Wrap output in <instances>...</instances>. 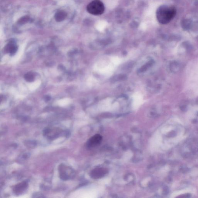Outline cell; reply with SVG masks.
<instances>
[{
  "instance_id": "5",
  "label": "cell",
  "mask_w": 198,
  "mask_h": 198,
  "mask_svg": "<svg viewBox=\"0 0 198 198\" xmlns=\"http://www.w3.org/2000/svg\"><path fill=\"white\" fill-rule=\"evenodd\" d=\"M116 66L110 60V62L109 64L105 63L104 62L96 64V69L97 72L101 74L105 75H110L112 73Z\"/></svg>"
},
{
  "instance_id": "2",
  "label": "cell",
  "mask_w": 198,
  "mask_h": 198,
  "mask_svg": "<svg viewBox=\"0 0 198 198\" xmlns=\"http://www.w3.org/2000/svg\"><path fill=\"white\" fill-rule=\"evenodd\" d=\"M60 178L64 181L73 179L76 175L75 171L70 166L61 164L58 166Z\"/></svg>"
},
{
  "instance_id": "6",
  "label": "cell",
  "mask_w": 198,
  "mask_h": 198,
  "mask_svg": "<svg viewBox=\"0 0 198 198\" xmlns=\"http://www.w3.org/2000/svg\"><path fill=\"white\" fill-rule=\"evenodd\" d=\"M28 183L27 181H24L18 183L14 186L13 189V193L15 195H22L27 190Z\"/></svg>"
},
{
  "instance_id": "9",
  "label": "cell",
  "mask_w": 198,
  "mask_h": 198,
  "mask_svg": "<svg viewBox=\"0 0 198 198\" xmlns=\"http://www.w3.org/2000/svg\"><path fill=\"white\" fill-rule=\"evenodd\" d=\"M143 97L140 92H136L132 97L133 104L134 107H138L143 102Z\"/></svg>"
},
{
  "instance_id": "7",
  "label": "cell",
  "mask_w": 198,
  "mask_h": 198,
  "mask_svg": "<svg viewBox=\"0 0 198 198\" xmlns=\"http://www.w3.org/2000/svg\"><path fill=\"white\" fill-rule=\"evenodd\" d=\"M102 140V137L101 135L96 134L90 138L86 143L87 148H92L96 147L100 144Z\"/></svg>"
},
{
  "instance_id": "1",
  "label": "cell",
  "mask_w": 198,
  "mask_h": 198,
  "mask_svg": "<svg viewBox=\"0 0 198 198\" xmlns=\"http://www.w3.org/2000/svg\"><path fill=\"white\" fill-rule=\"evenodd\" d=\"M176 9L173 6L162 5L159 6L156 12L157 20L160 23L166 24L170 22L176 14Z\"/></svg>"
},
{
  "instance_id": "12",
  "label": "cell",
  "mask_w": 198,
  "mask_h": 198,
  "mask_svg": "<svg viewBox=\"0 0 198 198\" xmlns=\"http://www.w3.org/2000/svg\"><path fill=\"white\" fill-rule=\"evenodd\" d=\"M24 77L25 79L28 81L29 82L32 81L34 79V77L33 75L31 73H28V74H26Z\"/></svg>"
},
{
  "instance_id": "3",
  "label": "cell",
  "mask_w": 198,
  "mask_h": 198,
  "mask_svg": "<svg viewBox=\"0 0 198 198\" xmlns=\"http://www.w3.org/2000/svg\"><path fill=\"white\" fill-rule=\"evenodd\" d=\"M104 4L100 0H94L87 6V12L93 15H101L104 12Z\"/></svg>"
},
{
  "instance_id": "11",
  "label": "cell",
  "mask_w": 198,
  "mask_h": 198,
  "mask_svg": "<svg viewBox=\"0 0 198 198\" xmlns=\"http://www.w3.org/2000/svg\"><path fill=\"white\" fill-rule=\"evenodd\" d=\"M111 61L116 66H119L121 63V60L120 58L117 57H113L110 58Z\"/></svg>"
},
{
  "instance_id": "8",
  "label": "cell",
  "mask_w": 198,
  "mask_h": 198,
  "mask_svg": "<svg viewBox=\"0 0 198 198\" xmlns=\"http://www.w3.org/2000/svg\"><path fill=\"white\" fill-rule=\"evenodd\" d=\"M108 172V170L107 169L97 167L92 170L90 174V176L92 178L98 179L103 177Z\"/></svg>"
},
{
  "instance_id": "4",
  "label": "cell",
  "mask_w": 198,
  "mask_h": 198,
  "mask_svg": "<svg viewBox=\"0 0 198 198\" xmlns=\"http://www.w3.org/2000/svg\"><path fill=\"white\" fill-rule=\"evenodd\" d=\"M67 133L60 128H47L43 130V136L49 140H54L60 136H65Z\"/></svg>"
},
{
  "instance_id": "13",
  "label": "cell",
  "mask_w": 198,
  "mask_h": 198,
  "mask_svg": "<svg viewBox=\"0 0 198 198\" xmlns=\"http://www.w3.org/2000/svg\"><path fill=\"white\" fill-rule=\"evenodd\" d=\"M33 197L38 198V197H44L43 195L41 194V193H35L33 195Z\"/></svg>"
},
{
  "instance_id": "10",
  "label": "cell",
  "mask_w": 198,
  "mask_h": 198,
  "mask_svg": "<svg viewBox=\"0 0 198 198\" xmlns=\"http://www.w3.org/2000/svg\"><path fill=\"white\" fill-rule=\"evenodd\" d=\"M17 47L15 45L13 44H10L8 45L7 47L6 48V50L11 54H14L17 51Z\"/></svg>"
}]
</instances>
